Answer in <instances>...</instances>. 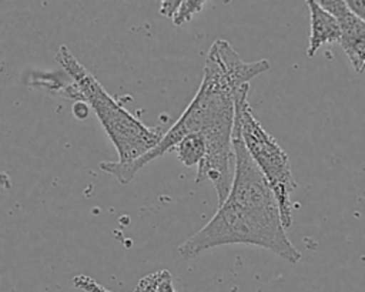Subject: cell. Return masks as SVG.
I'll list each match as a JSON object with an SVG mask.
<instances>
[{
    "instance_id": "obj_1",
    "label": "cell",
    "mask_w": 365,
    "mask_h": 292,
    "mask_svg": "<svg viewBox=\"0 0 365 292\" xmlns=\"http://www.w3.org/2000/svg\"><path fill=\"white\" fill-rule=\"evenodd\" d=\"M269 67L267 58L247 63L227 40H215L207 54L204 75L197 94L180 118L164 132L158 145L130 164L103 161L100 170L115 177L120 184H128L143 167L174 150L191 132H201L208 150L231 148L238 93Z\"/></svg>"
},
{
    "instance_id": "obj_2",
    "label": "cell",
    "mask_w": 365,
    "mask_h": 292,
    "mask_svg": "<svg viewBox=\"0 0 365 292\" xmlns=\"http://www.w3.org/2000/svg\"><path fill=\"white\" fill-rule=\"evenodd\" d=\"M232 150L234 177L227 199L200 231L178 246V254L184 259H192L215 246L247 244L297 264L302 254L287 236L274 191L251 158L235 124Z\"/></svg>"
},
{
    "instance_id": "obj_3",
    "label": "cell",
    "mask_w": 365,
    "mask_h": 292,
    "mask_svg": "<svg viewBox=\"0 0 365 292\" xmlns=\"http://www.w3.org/2000/svg\"><path fill=\"white\" fill-rule=\"evenodd\" d=\"M56 60L73 78L83 103L88 104L111 140L118 154V162L130 164L158 145L164 132L147 127L120 103H117L98 80L74 57L67 46H60Z\"/></svg>"
},
{
    "instance_id": "obj_4",
    "label": "cell",
    "mask_w": 365,
    "mask_h": 292,
    "mask_svg": "<svg viewBox=\"0 0 365 292\" xmlns=\"http://www.w3.org/2000/svg\"><path fill=\"white\" fill-rule=\"evenodd\" d=\"M248 90L250 85H245L238 93L235 101V125L240 128L241 138L251 158L274 191L284 226L289 228L294 211L291 194L297 189L298 184L292 177L287 152L254 117L248 103Z\"/></svg>"
},
{
    "instance_id": "obj_5",
    "label": "cell",
    "mask_w": 365,
    "mask_h": 292,
    "mask_svg": "<svg viewBox=\"0 0 365 292\" xmlns=\"http://www.w3.org/2000/svg\"><path fill=\"white\" fill-rule=\"evenodd\" d=\"M341 26L339 44L356 73H365V21L356 16L346 0H319Z\"/></svg>"
},
{
    "instance_id": "obj_6",
    "label": "cell",
    "mask_w": 365,
    "mask_h": 292,
    "mask_svg": "<svg viewBox=\"0 0 365 292\" xmlns=\"http://www.w3.org/2000/svg\"><path fill=\"white\" fill-rule=\"evenodd\" d=\"M311 33L307 48V56L314 57L322 44L339 43L341 40V26L335 16L325 10L319 1L308 0Z\"/></svg>"
},
{
    "instance_id": "obj_7",
    "label": "cell",
    "mask_w": 365,
    "mask_h": 292,
    "mask_svg": "<svg viewBox=\"0 0 365 292\" xmlns=\"http://www.w3.org/2000/svg\"><path fill=\"white\" fill-rule=\"evenodd\" d=\"M177 160L185 167L200 165L207 155V142L201 132H191L185 135L173 150Z\"/></svg>"
},
{
    "instance_id": "obj_8",
    "label": "cell",
    "mask_w": 365,
    "mask_h": 292,
    "mask_svg": "<svg viewBox=\"0 0 365 292\" xmlns=\"http://www.w3.org/2000/svg\"><path fill=\"white\" fill-rule=\"evenodd\" d=\"M204 6H205L204 0H180L177 11L171 19L174 26H182L188 23L194 17V14L202 10Z\"/></svg>"
},
{
    "instance_id": "obj_9",
    "label": "cell",
    "mask_w": 365,
    "mask_h": 292,
    "mask_svg": "<svg viewBox=\"0 0 365 292\" xmlns=\"http://www.w3.org/2000/svg\"><path fill=\"white\" fill-rule=\"evenodd\" d=\"M73 283L77 289H81L84 292H111L103 285H100L96 279L87 276V275H76L73 278Z\"/></svg>"
},
{
    "instance_id": "obj_10",
    "label": "cell",
    "mask_w": 365,
    "mask_h": 292,
    "mask_svg": "<svg viewBox=\"0 0 365 292\" xmlns=\"http://www.w3.org/2000/svg\"><path fill=\"white\" fill-rule=\"evenodd\" d=\"M180 4V0H164L161 1V6H160V14H163L164 17H168V19H173L174 13L177 11V7Z\"/></svg>"
},
{
    "instance_id": "obj_11",
    "label": "cell",
    "mask_w": 365,
    "mask_h": 292,
    "mask_svg": "<svg viewBox=\"0 0 365 292\" xmlns=\"http://www.w3.org/2000/svg\"><path fill=\"white\" fill-rule=\"evenodd\" d=\"M157 292H177L174 289V285H173V279H171V273L165 269V273L157 288Z\"/></svg>"
},
{
    "instance_id": "obj_12",
    "label": "cell",
    "mask_w": 365,
    "mask_h": 292,
    "mask_svg": "<svg viewBox=\"0 0 365 292\" xmlns=\"http://www.w3.org/2000/svg\"><path fill=\"white\" fill-rule=\"evenodd\" d=\"M349 9L365 21V0H346Z\"/></svg>"
}]
</instances>
